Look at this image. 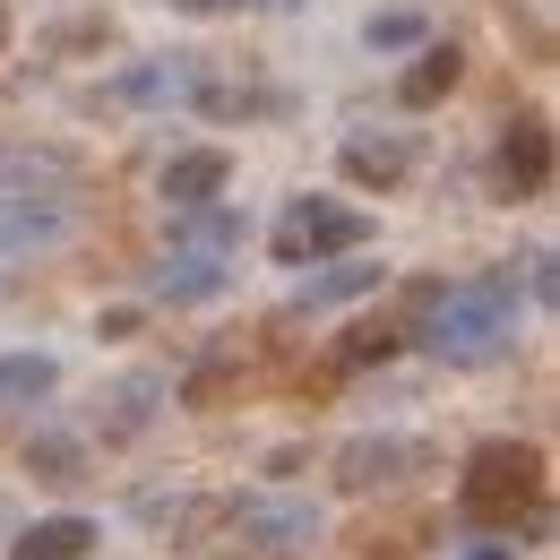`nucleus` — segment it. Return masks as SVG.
Listing matches in <instances>:
<instances>
[{
	"label": "nucleus",
	"mask_w": 560,
	"mask_h": 560,
	"mask_svg": "<svg viewBox=\"0 0 560 560\" xmlns=\"http://www.w3.org/2000/svg\"><path fill=\"white\" fill-rule=\"evenodd\" d=\"M406 337H415L422 353H440V362H457V371L500 362V353L517 346V277H500V268H491V277L422 284Z\"/></svg>",
	"instance_id": "f257e3e1"
},
{
	"label": "nucleus",
	"mask_w": 560,
	"mask_h": 560,
	"mask_svg": "<svg viewBox=\"0 0 560 560\" xmlns=\"http://www.w3.org/2000/svg\"><path fill=\"white\" fill-rule=\"evenodd\" d=\"M544 509V448L526 440H475L457 475V517L475 535H517V517Z\"/></svg>",
	"instance_id": "f03ea898"
},
{
	"label": "nucleus",
	"mask_w": 560,
	"mask_h": 560,
	"mask_svg": "<svg viewBox=\"0 0 560 560\" xmlns=\"http://www.w3.org/2000/svg\"><path fill=\"white\" fill-rule=\"evenodd\" d=\"M70 182L44 155H0V259H44L70 242Z\"/></svg>",
	"instance_id": "7ed1b4c3"
},
{
	"label": "nucleus",
	"mask_w": 560,
	"mask_h": 560,
	"mask_svg": "<svg viewBox=\"0 0 560 560\" xmlns=\"http://www.w3.org/2000/svg\"><path fill=\"white\" fill-rule=\"evenodd\" d=\"M362 242H371V215L346 208V199H328V190H302V199L277 215V233H268L277 268H319V259H346Z\"/></svg>",
	"instance_id": "20e7f679"
},
{
	"label": "nucleus",
	"mask_w": 560,
	"mask_h": 560,
	"mask_svg": "<svg viewBox=\"0 0 560 560\" xmlns=\"http://www.w3.org/2000/svg\"><path fill=\"white\" fill-rule=\"evenodd\" d=\"M319 526H328V509H319V500H293V491H250V500H233V535H242L250 552H311Z\"/></svg>",
	"instance_id": "39448f33"
},
{
	"label": "nucleus",
	"mask_w": 560,
	"mask_h": 560,
	"mask_svg": "<svg viewBox=\"0 0 560 560\" xmlns=\"http://www.w3.org/2000/svg\"><path fill=\"white\" fill-rule=\"evenodd\" d=\"M415 466H422V448L406 431H353L337 448V491H388V483H406Z\"/></svg>",
	"instance_id": "423d86ee"
},
{
	"label": "nucleus",
	"mask_w": 560,
	"mask_h": 560,
	"mask_svg": "<svg viewBox=\"0 0 560 560\" xmlns=\"http://www.w3.org/2000/svg\"><path fill=\"white\" fill-rule=\"evenodd\" d=\"M224 284H233V259H224V250H190V242H173V250L155 259L147 293H155V302H173V311H190V302H215Z\"/></svg>",
	"instance_id": "0eeeda50"
},
{
	"label": "nucleus",
	"mask_w": 560,
	"mask_h": 560,
	"mask_svg": "<svg viewBox=\"0 0 560 560\" xmlns=\"http://www.w3.org/2000/svg\"><path fill=\"white\" fill-rule=\"evenodd\" d=\"M224 190H233V155H224V147H182V155H173V164L155 173V199H164L173 215L215 208Z\"/></svg>",
	"instance_id": "6e6552de"
},
{
	"label": "nucleus",
	"mask_w": 560,
	"mask_h": 560,
	"mask_svg": "<svg viewBox=\"0 0 560 560\" xmlns=\"http://www.w3.org/2000/svg\"><path fill=\"white\" fill-rule=\"evenodd\" d=\"M500 182H509V199H544V182H552V121L544 113H517L500 130Z\"/></svg>",
	"instance_id": "1a4fd4ad"
},
{
	"label": "nucleus",
	"mask_w": 560,
	"mask_h": 560,
	"mask_svg": "<svg viewBox=\"0 0 560 560\" xmlns=\"http://www.w3.org/2000/svg\"><path fill=\"white\" fill-rule=\"evenodd\" d=\"M164 397H173V380H164V371H130V380H113V388H104V422H95V431H104V448L139 440L147 422L164 415Z\"/></svg>",
	"instance_id": "9d476101"
},
{
	"label": "nucleus",
	"mask_w": 560,
	"mask_h": 560,
	"mask_svg": "<svg viewBox=\"0 0 560 560\" xmlns=\"http://www.w3.org/2000/svg\"><path fill=\"white\" fill-rule=\"evenodd\" d=\"M95 544H104V526H95V517H78V509H61V517L18 526V535H9V560H86Z\"/></svg>",
	"instance_id": "9b49d317"
},
{
	"label": "nucleus",
	"mask_w": 560,
	"mask_h": 560,
	"mask_svg": "<svg viewBox=\"0 0 560 560\" xmlns=\"http://www.w3.org/2000/svg\"><path fill=\"white\" fill-rule=\"evenodd\" d=\"M380 284H388V268H371L362 250H346V259H319V277H302L293 311H337V302H362V293H380Z\"/></svg>",
	"instance_id": "f8f14e48"
},
{
	"label": "nucleus",
	"mask_w": 560,
	"mask_h": 560,
	"mask_svg": "<svg viewBox=\"0 0 560 560\" xmlns=\"http://www.w3.org/2000/svg\"><path fill=\"white\" fill-rule=\"evenodd\" d=\"M457 78H466V52H457V44H415V70L397 78V104H406V113H431L440 95H457Z\"/></svg>",
	"instance_id": "ddd939ff"
},
{
	"label": "nucleus",
	"mask_w": 560,
	"mask_h": 560,
	"mask_svg": "<svg viewBox=\"0 0 560 560\" xmlns=\"http://www.w3.org/2000/svg\"><path fill=\"white\" fill-rule=\"evenodd\" d=\"M346 173L362 182V190H397V182L415 173V147L397 139V130H380V139L353 130V139H346Z\"/></svg>",
	"instance_id": "4468645a"
},
{
	"label": "nucleus",
	"mask_w": 560,
	"mask_h": 560,
	"mask_svg": "<svg viewBox=\"0 0 560 560\" xmlns=\"http://www.w3.org/2000/svg\"><path fill=\"white\" fill-rule=\"evenodd\" d=\"M52 388H61V362H52V353H35V346H9V353H0V415L44 406Z\"/></svg>",
	"instance_id": "2eb2a0df"
},
{
	"label": "nucleus",
	"mask_w": 560,
	"mask_h": 560,
	"mask_svg": "<svg viewBox=\"0 0 560 560\" xmlns=\"http://www.w3.org/2000/svg\"><path fill=\"white\" fill-rule=\"evenodd\" d=\"M362 44H371V52H415V44H431V26H422L415 9H380V18L362 26Z\"/></svg>",
	"instance_id": "dca6fc26"
},
{
	"label": "nucleus",
	"mask_w": 560,
	"mask_h": 560,
	"mask_svg": "<svg viewBox=\"0 0 560 560\" xmlns=\"http://www.w3.org/2000/svg\"><path fill=\"white\" fill-rule=\"evenodd\" d=\"M26 466H35L44 483H78V440H35V448H26Z\"/></svg>",
	"instance_id": "f3484780"
},
{
	"label": "nucleus",
	"mask_w": 560,
	"mask_h": 560,
	"mask_svg": "<svg viewBox=\"0 0 560 560\" xmlns=\"http://www.w3.org/2000/svg\"><path fill=\"white\" fill-rule=\"evenodd\" d=\"M397 346H406V328H353V337H346V362H388Z\"/></svg>",
	"instance_id": "a211bd4d"
},
{
	"label": "nucleus",
	"mask_w": 560,
	"mask_h": 560,
	"mask_svg": "<svg viewBox=\"0 0 560 560\" xmlns=\"http://www.w3.org/2000/svg\"><path fill=\"white\" fill-rule=\"evenodd\" d=\"M526 293H535V302H552V250H535V259H526Z\"/></svg>",
	"instance_id": "6ab92c4d"
},
{
	"label": "nucleus",
	"mask_w": 560,
	"mask_h": 560,
	"mask_svg": "<svg viewBox=\"0 0 560 560\" xmlns=\"http://www.w3.org/2000/svg\"><path fill=\"white\" fill-rule=\"evenodd\" d=\"M517 552H526L517 535H483V544H475V552H466V560H517Z\"/></svg>",
	"instance_id": "aec40b11"
},
{
	"label": "nucleus",
	"mask_w": 560,
	"mask_h": 560,
	"mask_svg": "<svg viewBox=\"0 0 560 560\" xmlns=\"http://www.w3.org/2000/svg\"><path fill=\"white\" fill-rule=\"evenodd\" d=\"M173 9H190V18H224V9H242V0H173Z\"/></svg>",
	"instance_id": "412c9836"
},
{
	"label": "nucleus",
	"mask_w": 560,
	"mask_h": 560,
	"mask_svg": "<svg viewBox=\"0 0 560 560\" xmlns=\"http://www.w3.org/2000/svg\"><path fill=\"white\" fill-rule=\"evenodd\" d=\"M242 9H311V0H242Z\"/></svg>",
	"instance_id": "4be33fe9"
},
{
	"label": "nucleus",
	"mask_w": 560,
	"mask_h": 560,
	"mask_svg": "<svg viewBox=\"0 0 560 560\" xmlns=\"http://www.w3.org/2000/svg\"><path fill=\"white\" fill-rule=\"evenodd\" d=\"M0 44H9V0H0Z\"/></svg>",
	"instance_id": "5701e85b"
}]
</instances>
